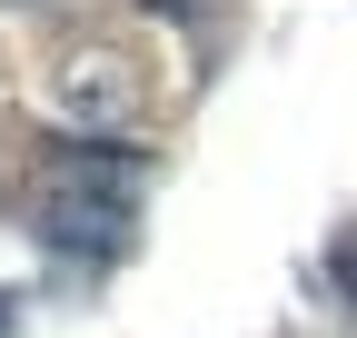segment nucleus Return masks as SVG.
<instances>
[{
  "instance_id": "1",
  "label": "nucleus",
  "mask_w": 357,
  "mask_h": 338,
  "mask_svg": "<svg viewBox=\"0 0 357 338\" xmlns=\"http://www.w3.org/2000/svg\"><path fill=\"white\" fill-rule=\"evenodd\" d=\"M50 110L70 119V130H129V119H139V60L109 50V40L60 50V70H50Z\"/></svg>"
},
{
  "instance_id": "2",
  "label": "nucleus",
  "mask_w": 357,
  "mask_h": 338,
  "mask_svg": "<svg viewBox=\"0 0 357 338\" xmlns=\"http://www.w3.org/2000/svg\"><path fill=\"white\" fill-rule=\"evenodd\" d=\"M50 239H60V249H109V239H119V199H109V209L60 199V209H50Z\"/></svg>"
}]
</instances>
